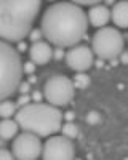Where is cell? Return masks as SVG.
<instances>
[{"label": "cell", "instance_id": "16", "mask_svg": "<svg viewBox=\"0 0 128 160\" xmlns=\"http://www.w3.org/2000/svg\"><path fill=\"white\" fill-rule=\"evenodd\" d=\"M59 130L62 131V135L66 136V138L74 139V138L79 136V128H77V125H75V123H72V122H66L64 125H61V128H59Z\"/></svg>", "mask_w": 128, "mask_h": 160}, {"label": "cell", "instance_id": "4", "mask_svg": "<svg viewBox=\"0 0 128 160\" xmlns=\"http://www.w3.org/2000/svg\"><path fill=\"white\" fill-rule=\"evenodd\" d=\"M22 74V59L18 50L5 40H0V101L16 93Z\"/></svg>", "mask_w": 128, "mask_h": 160}, {"label": "cell", "instance_id": "8", "mask_svg": "<svg viewBox=\"0 0 128 160\" xmlns=\"http://www.w3.org/2000/svg\"><path fill=\"white\" fill-rule=\"evenodd\" d=\"M42 158L45 160H71L75 157V146L71 138L51 136L42 144Z\"/></svg>", "mask_w": 128, "mask_h": 160}, {"label": "cell", "instance_id": "2", "mask_svg": "<svg viewBox=\"0 0 128 160\" xmlns=\"http://www.w3.org/2000/svg\"><path fill=\"white\" fill-rule=\"evenodd\" d=\"M42 0H0V40L16 43L27 37Z\"/></svg>", "mask_w": 128, "mask_h": 160}, {"label": "cell", "instance_id": "28", "mask_svg": "<svg viewBox=\"0 0 128 160\" xmlns=\"http://www.w3.org/2000/svg\"><path fill=\"white\" fill-rule=\"evenodd\" d=\"M74 117H75V114H74L72 111H69V112H66V114H62V118H66L67 122H72Z\"/></svg>", "mask_w": 128, "mask_h": 160}, {"label": "cell", "instance_id": "23", "mask_svg": "<svg viewBox=\"0 0 128 160\" xmlns=\"http://www.w3.org/2000/svg\"><path fill=\"white\" fill-rule=\"evenodd\" d=\"M53 58L56 59V61H61V59H64V48H55L53 50Z\"/></svg>", "mask_w": 128, "mask_h": 160}, {"label": "cell", "instance_id": "10", "mask_svg": "<svg viewBox=\"0 0 128 160\" xmlns=\"http://www.w3.org/2000/svg\"><path fill=\"white\" fill-rule=\"evenodd\" d=\"M27 50H29V58L35 66H45L53 58V48L48 42L37 40V42H32V45Z\"/></svg>", "mask_w": 128, "mask_h": 160}, {"label": "cell", "instance_id": "11", "mask_svg": "<svg viewBox=\"0 0 128 160\" xmlns=\"http://www.w3.org/2000/svg\"><path fill=\"white\" fill-rule=\"evenodd\" d=\"M88 24L93 28H102L111 21V8L104 3H95L90 5V11L86 13Z\"/></svg>", "mask_w": 128, "mask_h": 160}, {"label": "cell", "instance_id": "25", "mask_svg": "<svg viewBox=\"0 0 128 160\" xmlns=\"http://www.w3.org/2000/svg\"><path fill=\"white\" fill-rule=\"evenodd\" d=\"M18 43V53H24L26 50H27L29 47H27V43L24 42V40H19V42H16Z\"/></svg>", "mask_w": 128, "mask_h": 160}, {"label": "cell", "instance_id": "24", "mask_svg": "<svg viewBox=\"0 0 128 160\" xmlns=\"http://www.w3.org/2000/svg\"><path fill=\"white\" fill-rule=\"evenodd\" d=\"M27 102H31V96H29V93H26V95H21L19 96V99H18V102H16V106H24V104H27Z\"/></svg>", "mask_w": 128, "mask_h": 160}, {"label": "cell", "instance_id": "3", "mask_svg": "<svg viewBox=\"0 0 128 160\" xmlns=\"http://www.w3.org/2000/svg\"><path fill=\"white\" fill-rule=\"evenodd\" d=\"M15 120L22 131L47 138L59 131L62 125V112L48 102H27L15 112Z\"/></svg>", "mask_w": 128, "mask_h": 160}, {"label": "cell", "instance_id": "26", "mask_svg": "<svg viewBox=\"0 0 128 160\" xmlns=\"http://www.w3.org/2000/svg\"><path fill=\"white\" fill-rule=\"evenodd\" d=\"M42 98H43V95H42V93H38V91H34V93H32V96H31V99H32L34 102L42 101Z\"/></svg>", "mask_w": 128, "mask_h": 160}, {"label": "cell", "instance_id": "6", "mask_svg": "<svg viewBox=\"0 0 128 160\" xmlns=\"http://www.w3.org/2000/svg\"><path fill=\"white\" fill-rule=\"evenodd\" d=\"M43 98L48 104L56 106V108H64L72 102L75 88L72 85V80L66 75H51L45 85H43Z\"/></svg>", "mask_w": 128, "mask_h": 160}, {"label": "cell", "instance_id": "7", "mask_svg": "<svg viewBox=\"0 0 128 160\" xmlns=\"http://www.w3.org/2000/svg\"><path fill=\"white\" fill-rule=\"evenodd\" d=\"M13 158L18 160H35L42 154V141L40 136L29 131H22L21 135H16L13 139L11 148Z\"/></svg>", "mask_w": 128, "mask_h": 160}, {"label": "cell", "instance_id": "12", "mask_svg": "<svg viewBox=\"0 0 128 160\" xmlns=\"http://www.w3.org/2000/svg\"><path fill=\"white\" fill-rule=\"evenodd\" d=\"M111 19L114 21L115 28L120 29L128 28V3L125 0L114 3V7L111 8Z\"/></svg>", "mask_w": 128, "mask_h": 160}, {"label": "cell", "instance_id": "5", "mask_svg": "<svg viewBox=\"0 0 128 160\" xmlns=\"http://www.w3.org/2000/svg\"><path fill=\"white\" fill-rule=\"evenodd\" d=\"M125 48V38L115 28L102 26L98 28L91 38V51L102 61H111L119 58L120 51Z\"/></svg>", "mask_w": 128, "mask_h": 160}, {"label": "cell", "instance_id": "18", "mask_svg": "<svg viewBox=\"0 0 128 160\" xmlns=\"http://www.w3.org/2000/svg\"><path fill=\"white\" fill-rule=\"evenodd\" d=\"M27 37L31 38V42H37V40H40L43 35H42V31H40V29H34V28H32V29L29 31Z\"/></svg>", "mask_w": 128, "mask_h": 160}, {"label": "cell", "instance_id": "30", "mask_svg": "<svg viewBox=\"0 0 128 160\" xmlns=\"http://www.w3.org/2000/svg\"><path fill=\"white\" fill-rule=\"evenodd\" d=\"M5 142H7V141H5L3 138H0V148H5Z\"/></svg>", "mask_w": 128, "mask_h": 160}, {"label": "cell", "instance_id": "9", "mask_svg": "<svg viewBox=\"0 0 128 160\" xmlns=\"http://www.w3.org/2000/svg\"><path fill=\"white\" fill-rule=\"evenodd\" d=\"M64 61L69 69L75 72H85L95 64V55L90 47L77 43L69 47V50L64 53Z\"/></svg>", "mask_w": 128, "mask_h": 160}, {"label": "cell", "instance_id": "22", "mask_svg": "<svg viewBox=\"0 0 128 160\" xmlns=\"http://www.w3.org/2000/svg\"><path fill=\"white\" fill-rule=\"evenodd\" d=\"M13 154L10 151H7L5 148H0V160H11Z\"/></svg>", "mask_w": 128, "mask_h": 160}, {"label": "cell", "instance_id": "17", "mask_svg": "<svg viewBox=\"0 0 128 160\" xmlns=\"http://www.w3.org/2000/svg\"><path fill=\"white\" fill-rule=\"evenodd\" d=\"M86 122H88L90 125H98V123L101 122V115H99V112L91 111V112L86 115Z\"/></svg>", "mask_w": 128, "mask_h": 160}, {"label": "cell", "instance_id": "21", "mask_svg": "<svg viewBox=\"0 0 128 160\" xmlns=\"http://www.w3.org/2000/svg\"><path fill=\"white\" fill-rule=\"evenodd\" d=\"M16 91H19L21 95H26V93H29V91H31V83H29V82H19Z\"/></svg>", "mask_w": 128, "mask_h": 160}, {"label": "cell", "instance_id": "15", "mask_svg": "<svg viewBox=\"0 0 128 160\" xmlns=\"http://www.w3.org/2000/svg\"><path fill=\"white\" fill-rule=\"evenodd\" d=\"M71 80H72L74 88H80V90H83V88H86V87L90 85V77H88L86 74H83V72L75 74L74 78H71Z\"/></svg>", "mask_w": 128, "mask_h": 160}, {"label": "cell", "instance_id": "31", "mask_svg": "<svg viewBox=\"0 0 128 160\" xmlns=\"http://www.w3.org/2000/svg\"><path fill=\"white\" fill-rule=\"evenodd\" d=\"M50 2H55V0H50Z\"/></svg>", "mask_w": 128, "mask_h": 160}, {"label": "cell", "instance_id": "1", "mask_svg": "<svg viewBox=\"0 0 128 160\" xmlns=\"http://www.w3.org/2000/svg\"><path fill=\"white\" fill-rule=\"evenodd\" d=\"M88 29L86 13L74 2H58L45 10L40 31L47 42L58 48H69L85 38Z\"/></svg>", "mask_w": 128, "mask_h": 160}, {"label": "cell", "instance_id": "19", "mask_svg": "<svg viewBox=\"0 0 128 160\" xmlns=\"http://www.w3.org/2000/svg\"><path fill=\"white\" fill-rule=\"evenodd\" d=\"M69 2H74L80 7H90V5H95V3H101L102 0H69Z\"/></svg>", "mask_w": 128, "mask_h": 160}, {"label": "cell", "instance_id": "13", "mask_svg": "<svg viewBox=\"0 0 128 160\" xmlns=\"http://www.w3.org/2000/svg\"><path fill=\"white\" fill-rule=\"evenodd\" d=\"M18 123L15 118H2L0 120V138H3L5 141L8 139H13L16 135H18Z\"/></svg>", "mask_w": 128, "mask_h": 160}, {"label": "cell", "instance_id": "27", "mask_svg": "<svg viewBox=\"0 0 128 160\" xmlns=\"http://www.w3.org/2000/svg\"><path fill=\"white\" fill-rule=\"evenodd\" d=\"M119 56H120V62H122V64H126V62H128V55H126V51H125V50L120 51V55H119Z\"/></svg>", "mask_w": 128, "mask_h": 160}, {"label": "cell", "instance_id": "20", "mask_svg": "<svg viewBox=\"0 0 128 160\" xmlns=\"http://www.w3.org/2000/svg\"><path fill=\"white\" fill-rule=\"evenodd\" d=\"M22 72H26L27 75L34 74V72H35V64H34L32 61H27L26 64H22Z\"/></svg>", "mask_w": 128, "mask_h": 160}, {"label": "cell", "instance_id": "29", "mask_svg": "<svg viewBox=\"0 0 128 160\" xmlns=\"http://www.w3.org/2000/svg\"><path fill=\"white\" fill-rule=\"evenodd\" d=\"M102 66H104V61H102V59H99V61L96 62V68H102Z\"/></svg>", "mask_w": 128, "mask_h": 160}, {"label": "cell", "instance_id": "14", "mask_svg": "<svg viewBox=\"0 0 128 160\" xmlns=\"http://www.w3.org/2000/svg\"><path fill=\"white\" fill-rule=\"evenodd\" d=\"M16 109H18L16 102H13L10 99H2V101H0V117H2V118L13 117L15 112H16Z\"/></svg>", "mask_w": 128, "mask_h": 160}]
</instances>
